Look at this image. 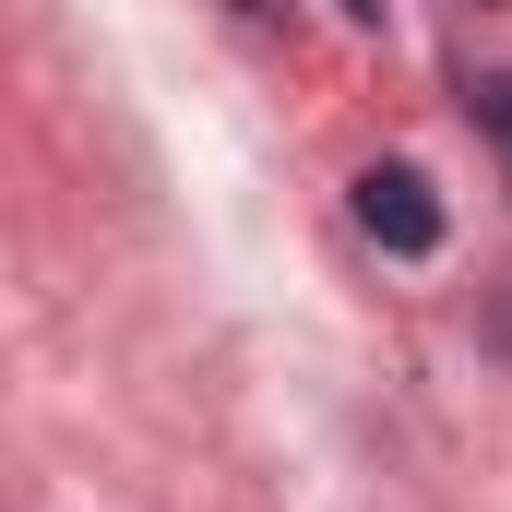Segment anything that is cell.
Here are the masks:
<instances>
[{"instance_id":"obj_3","label":"cell","mask_w":512,"mask_h":512,"mask_svg":"<svg viewBox=\"0 0 512 512\" xmlns=\"http://www.w3.org/2000/svg\"><path fill=\"white\" fill-rule=\"evenodd\" d=\"M334 12H346V24H382V0H334Z\"/></svg>"},{"instance_id":"obj_1","label":"cell","mask_w":512,"mask_h":512,"mask_svg":"<svg viewBox=\"0 0 512 512\" xmlns=\"http://www.w3.org/2000/svg\"><path fill=\"white\" fill-rule=\"evenodd\" d=\"M358 227H370L393 262H429L441 251V191H429L417 167H358Z\"/></svg>"},{"instance_id":"obj_2","label":"cell","mask_w":512,"mask_h":512,"mask_svg":"<svg viewBox=\"0 0 512 512\" xmlns=\"http://www.w3.org/2000/svg\"><path fill=\"white\" fill-rule=\"evenodd\" d=\"M477 120H489V143L512 155V72H489V84H477Z\"/></svg>"}]
</instances>
